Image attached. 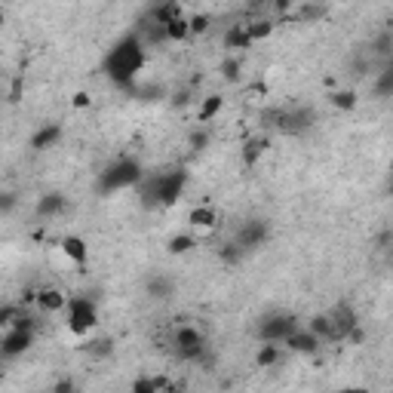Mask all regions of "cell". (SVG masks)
<instances>
[{
	"mask_svg": "<svg viewBox=\"0 0 393 393\" xmlns=\"http://www.w3.org/2000/svg\"><path fill=\"white\" fill-rule=\"evenodd\" d=\"M144 59H148V46L139 34H126L120 43H114V50L105 55V74L108 80H114L120 86H130L135 74L144 68Z\"/></svg>",
	"mask_w": 393,
	"mask_h": 393,
	"instance_id": "cell-1",
	"label": "cell"
},
{
	"mask_svg": "<svg viewBox=\"0 0 393 393\" xmlns=\"http://www.w3.org/2000/svg\"><path fill=\"white\" fill-rule=\"evenodd\" d=\"M184 184H188V172L184 170H166L142 179V200L148 206H172L181 197Z\"/></svg>",
	"mask_w": 393,
	"mask_h": 393,
	"instance_id": "cell-2",
	"label": "cell"
},
{
	"mask_svg": "<svg viewBox=\"0 0 393 393\" xmlns=\"http://www.w3.org/2000/svg\"><path fill=\"white\" fill-rule=\"evenodd\" d=\"M144 172H142V163L132 157H117L114 163L105 166V172L99 175V188L102 194H114V191H123V188H135L142 184Z\"/></svg>",
	"mask_w": 393,
	"mask_h": 393,
	"instance_id": "cell-3",
	"label": "cell"
},
{
	"mask_svg": "<svg viewBox=\"0 0 393 393\" xmlns=\"http://www.w3.org/2000/svg\"><path fill=\"white\" fill-rule=\"evenodd\" d=\"M268 126L270 130H277V132H286V135H301V132H308L310 126H314V111L310 108H280V111H270L268 117Z\"/></svg>",
	"mask_w": 393,
	"mask_h": 393,
	"instance_id": "cell-4",
	"label": "cell"
},
{
	"mask_svg": "<svg viewBox=\"0 0 393 393\" xmlns=\"http://www.w3.org/2000/svg\"><path fill=\"white\" fill-rule=\"evenodd\" d=\"M172 354L179 359H184V363H200L203 354H206L203 332H200L197 326H188V323L175 326V332H172Z\"/></svg>",
	"mask_w": 393,
	"mask_h": 393,
	"instance_id": "cell-5",
	"label": "cell"
},
{
	"mask_svg": "<svg viewBox=\"0 0 393 393\" xmlns=\"http://www.w3.org/2000/svg\"><path fill=\"white\" fill-rule=\"evenodd\" d=\"M99 326V308L92 298H71L68 301V329L74 335H90Z\"/></svg>",
	"mask_w": 393,
	"mask_h": 393,
	"instance_id": "cell-6",
	"label": "cell"
},
{
	"mask_svg": "<svg viewBox=\"0 0 393 393\" xmlns=\"http://www.w3.org/2000/svg\"><path fill=\"white\" fill-rule=\"evenodd\" d=\"M295 329H298V319H295L292 314H274V317H264L258 323V338L286 344V338L295 332Z\"/></svg>",
	"mask_w": 393,
	"mask_h": 393,
	"instance_id": "cell-7",
	"label": "cell"
},
{
	"mask_svg": "<svg viewBox=\"0 0 393 393\" xmlns=\"http://www.w3.org/2000/svg\"><path fill=\"white\" fill-rule=\"evenodd\" d=\"M329 326H332V341H347L354 335V329H359V319L354 314V308L341 301L329 310Z\"/></svg>",
	"mask_w": 393,
	"mask_h": 393,
	"instance_id": "cell-8",
	"label": "cell"
},
{
	"mask_svg": "<svg viewBox=\"0 0 393 393\" xmlns=\"http://www.w3.org/2000/svg\"><path fill=\"white\" fill-rule=\"evenodd\" d=\"M34 341V329H4V341H0V354L6 359L25 354Z\"/></svg>",
	"mask_w": 393,
	"mask_h": 393,
	"instance_id": "cell-9",
	"label": "cell"
},
{
	"mask_svg": "<svg viewBox=\"0 0 393 393\" xmlns=\"http://www.w3.org/2000/svg\"><path fill=\"white\" fill-rule=\"evenodd\" d=\"M34 304L43 314H59V310H68V298L59 286H40Z\"/></svg>",
	"mask_w": 393,
	"mask_h": 393,
	"instance_id": "cell-10",
	"label": "cell"
},
{
	"mask_svg": "<svg viewBox=\"0 0 393 393\" xmlns=\"http://www.w3.org/2000/svg\"><path fill=\"white\" fill-rule=\"evenodd\" d=\"M264 240H268V224L258 221V219H252V221H246L243 228L237 230V240H234V243L243 246V249H255V246H261Z\"/></svg>",
	"mask_w": 393,
	"mask_h": 393,
	"instance_id": "cell-11",
	"label": "cell"
},
{
	"mask_svg": "<svg viewBox=\"0 0 393 393\" xmlns=\"http://www.w3.org/2000/svg\"><path fill=\"white\" fill-rule=\"evenodd\" d=\"M289 350H295V354H314V350H319V335H314L310 329H295L292 335L286 338Z\"/></svg>",
	"mask_w": 393,
	"mask_h": 393,
	"instance_id": "cell-12",
	"label": "cell"
},
{
	"mask_svg": "<svg viewBox=\"0 0 393 393\" xmlns=\"http://www.w3.org/2000/svg\"><path fill=\"white\" fill-rule=\"evenodd\" d=\"M62 252H65V258L74 261L77 268H83L86 258H90V246H86V240L83 237H74V234L62 240Z\"/></svg>",
	"mask_w": 393,
	"mask_h": 393,
	"instance_id": "cell-13",
	"label": "cell"
},
{
	"mask_svg": "<svg viewBox=\"0 0 393 393\" xmlns=\"http://www.w3.org/2000/svg\"><path fill=\"white\" fill-rule=\"evenodd\" d=\"M188 221L194 230H215L219 228V212H215V206H197V209H191Z\"/></svg>",
	"mask_w": 393,
	"mask_h": 393,
	"instance_id": "cell-14",
	"label": "cell"
},
{
	"mask_svg": "<svg viewBox=\"0 0 393 393\" xmlns=\"http://www.w3.org/2000/svg\"><path fill=\"white\" fill-rule=\"evenodd\" d=\"M224 46L228 50H249V46H255V40L246 25H230L224 31Z\"/></svg>",
	"mask_w": 393,
	"mask_h": 393,
	"instance_id": "cell-15",
	"label": "cell"
},
{
	"mask_svg": "<svg viewBox=\"0 0 393 393\" xmlns=\"http://www.w3.org/2000/svg\"><path fill=\"white\" fill-rule=\"evenodd\" d=\"M181 15V4L179 0H163V4H157L154 10H151V22H157V25H170L172 19H179Z\"/></svg>",
	"mask_w": 393,
	"mask_h": 393,
	"instance_id": "cell-16",
	"label": "cell"
},
{
	"mask_svg": "<svg viewBox=\"0 0 393 393\" xmlns=\"http://www.w3.org/2000/svg\"><path fill=\"white\" fill-rule=\"evenodd\" d=\"M59 135H62V126H59V123H46V126H40V130L34 132V139H31V148H34V151L53 148V144L59 142Z\"/></svg>",
	"mask_w": 393,
	"mask_h": 393,
	"instance_id": "cell-17",
	"label": "cell"
},
{
	"mask_svg": "<svg viewBox=\"0 0 393 393\" xmlns=\"http://www.w3.org/2000/svg\"><path fill=\"white\" fill-rule=\"evenodd\" d=\"M268 148H270V139H268V135H255V139H246V144H243V163H246V166H255V163H258V157H261Z\"/></svg>",
	"mask_w": 393,
	"mask_h": 393,
	"instance_id": "cell-18",
	"label": "cell"
},
{
	"mask_svg": "<svg viewBox=\"0 0 393 393\" xmlns=\"http://www.w3.org/2000/svg\"><path fill=\"white\" fill-rule=\"evenodd\" d=\"M62 209H65V197H62L59 191L43 194L37 200V215H40V219H53V215H59Z\"/></svg>",
	"mask_w": 393,
	"mask_h": 393,
	"instance_id": "cell-19",
	"label": "cell"
},
{
	"mask_svg": "<svg viewBox=\"0 0 393 393\" xmlns=\"http://www.w3.org/2000/svg\"><path fill=\"white\" fill-rule=\"evenodd\" d=\"M179 384H175L172 378H139L132 384L135 393H160V390H175Z\"/></svg>",
	"mask_w": 393,
	"mask_h": 393,
	"instance_id": "cell-20",
	"label": "cell"
},
{
	"mask_svg": "<svg viewBox=\"0 0 393 393\" xmlns=\"http://www.w3.org/2000/svg\"><path fill=\"white\" fill-rule=\"evenodd\" d=\"M221 105H224L221 95H206V102L197 111V120H200V123H209V120H215L221 114Z\"/></svg>",
	"mask_w": 393,
	"mask_h": 393,
	"instance_id": "cell-21",
	"label": "cell"
},
{
	"mask_svg": "<svg viewBox=\"0 0 393 393\" xmlns=\"http://www.w3.org/2000/svg\"><path fill=\"white\" fill-rule=\"evenodd\" d=\"M277 359H280V344L277 341H261L255 363H258L261 368H270V366H277Z\"/></svg>",
	"mask_w": 393,
	"mask_h": 393,
	"instance_id": "cell-22",
	"label": "cell"
},
{
	"mask_svg": "<svg viewBox=\"0 0 393 393\" xmlns=\"http://www.w3.org/2000/svg\"><path fill=\"white\" fill-rule=\"evenodd\" d=\"M166 37L170 40H188L191 37V19H184V15L172 19L170 25H166Z\"/></svg>",
	"mask_w": 393,
	"mask_h": 393,
	"instance_id": "cell-23",
	"label": "cell"
},
{
	"mask_svg": "<svg viewBox=\"0 0 393 393\" xmlns=\"http://www.w3.org/2000/svg\"><path fill=\"white\" fill-rule=\"evenodd\" d=\"M246 28H249L252 40L258 43V40L270 37V31H274V22H270V19H255V22H246Z\"/></svg>",
	"mask_w": 393,
	"mask_h": 393,
	"instance_id": "cell-24",
	"label": "cell"
},
{
	"mask_svg": "<svg viewBox=\"0 0 393 393\" xmlns=\"http://www.w3.org/2000/svg\"><path fill=\"white\" fill-rule=\"evenodd\" d=\"M332 105L338 111H354L357 108V92L354 90H338L332 92Z\"/></svg>",
	"mask_w": 393,
	"mask_h": 393,
	"instance_id": "cell-25",
	"label": "cell"
},
{
	"mask_svg": "<svg viewBox=\"0 0 393 393\" xmlns=\"http://www.w3.org/2000/svg\"><path fill=\"white\" fill-rule=\"evenodd\" d=\"M375 92L378 95H393V59L387 62V68L378 74V83H375Z\"/></svg>",
	"mask_w": 393,
	"mask_h": 393,
	"instance_id": "cell-26",
	"label": "cell"
},
{
	"mask_svg": "<svg viewBox=\"0 0 393 393\" xmlns=\"http://www.w3.org/2000/svg\"><path fill=\"white\" fill-rule=\"evenodd\" d=\"M197 246V240L191 237V234H179V237H172L170 240V252L172 255H184V252H191Z\"/></svg>",
	"mask_w": 393,
	"mask_h": 393,
	"instance_id": "cell-27",
	"label": "cell"
},
{
	"mask_svg": "<svg viewBox=\"0 0 393 393\" xmlns=\"http://www.w3.org/2000/svg\"><path fill=\"white\" fill-rule=\"evenodd\" d=\"M111 350H114V344H111V338H92L90 344H86V354L90 357H108Z\"/></svg>",
	"mask_w": 393,
	"mask_h": 393,
	"instance_id": "cell-28",
	"label": "cell"
},
{
	"mask_svg": "<svg viewBox=\"0 0 393 393\" xmlns=\"http://www.w3.org/2000/svg\"><path fill=\"white\" fill-rule=\"evenodd\" d=\"M209 25H212V19L206 13H200V15H194L191 19V34H206L209 31Z\"/></svg>",
	"mask_w": 393,
	"mask_h": 393,
	"instance_id": "cell-29",
	"label": "cell"
},
{
	"mask_svg": "<svg viewBox=\"0 0 393 393\" xmlns=\"http://www.w3.org/2000/svg\"><path fill=\"white\" fill-rule=\"evenodd\" d=\"M221 74L228 77V80H237V77H240V59H228V62H224V65H221Z\"/></svg>",
	"mask_w": 393,
	"mask_h": 393,
	"instance_id": "cell-30",
	"label": "cell"
},
{
	"mask_svg": "<svg viewBox=\"0 0 393 393\" xmlns=\"http://www.w3.org/2000/svg\"><path fill=\"white\" fill-rule=\"evenodd\" d=\"M148 289L157 295V298H166V295H170V283H163V280H154Z\"/></svg>",
	"mask_w": 393,
	"mask_h": 393,
	"instance_id": "cell-31",
	"label": "cell"
},
{
	"mask_svg": "<svg viewBox=\"0 0 393 393\" xmlns=\"http://www.w3.org/2000/svg\"><path fill=\"white\" fill-rule=\"evenodd\" d=\"M206 142H209V135H206V132H194V135H191V148H197V151H203Z\"/></svg>",
	"mask_w": 393,
	"mask_h": 393,
	"instance_id": "cell-32",
	"label": "cell"
},
{
	"mask_svg": "<svg viewBox=\"0 0 393 393\" xmlns=\"http://www.w3.org/2000/svg\"><path fill=\"white\" fill-rule=\"evenodd\" d=\"M86 105H90V95H86V92H77V95H74V108H86Z\"/></svg>",
	"mask_w": 393,
	"mask_h": 393,
	"instance_id": "cell-33",
	"label": "cell"
},
{
	"mask_svg": "<svg viewBox=\"0 0 393 393\" xmlns=\"http://www.w3.org/2000/svg\"><path fill=\"white\" fill-rule=\"evenodd\" d=\"M252 4H268V0H252Z\"/></svg>",
	"mask_w": 393,
	"mask_h": 393,
	"instance_id": "cell-34",
	"label": "cell"
},
{
	"mask_svg": "<svg viewBox=\"0 0 393 393\" xmlns=\"http://www.w3.org/2000/svg\"><path fill=\"white\" fill-rule=\"evenodd\" d=\"M390 191H393V179H390Z\"/></svg>",
	"mask_w": 393,
	"mask_h": 393,
	"instance_id": "cell-35",
	"label": "cell"
}]
</instances>
